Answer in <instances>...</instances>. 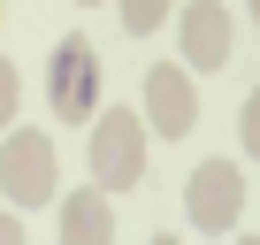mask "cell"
Wrapping results in <instances>:
<instances>
[{
  "label": "cell",
  "mask_w": 260,
  "mask_h": 245,
  "mask_svg": "<svg viewBox=\"0 0 260 245\" xmlns=\"http://www.w3.org/2000/svg\"><path fill=\"white\" fill-rule=\"evenodd\" d=\"M184 62L191 69H222L230 62V8L222 0H191L184 8Z\"/></svg>",
  "instance_id": "cell-6"
},
{
  "label": "cell",
  "mask_w": 260,
  "mask_h": 245,
  "mask_svg": "<svg viewBox=\"0 0 260 245\" xmlns=\"http://www.w3.org/2000/svg\"><path fill=\"white\" fill-rule=\"evenodd\" d=\"M16 107H23V77H16V62H0V131L16 122Z\"/></svg>",
  "instance_id": "cell-10"
},
{
  "label": "cell",
  "mask_w": 260,
  "mask_h": 245,
  "mask_svg": "<svg viewBox=\"0 0 260 245\" xmlns=\"http://www.w3.org/2000/svg\"><path fill=\"white\" fill-rule=\"evenodd\" d=\"M0 192L16 207H46L54 199V138L46 131H8L0 138Z\"/></svg>",
  "instance_id": "cell-2"
},
{
  "label": "cell",
  "mask_w": 260,
  "mask_h": 245,
  "mask_svg": "<svg viewBox=\"0 0 260 245\" xmlns=\"http://www.w3.org/2000/svg\"><path fill=\"white\" fill-rule=\"evenodd\" d=\"M92 92H100V54L92 39H61L54 46V69H46V100L61 122H84L92 115Z\"/></svg>",
  "instance_id": "cell-4"
},
{
  "label": "cell",
  "mask_w": 260,
  "mask_h": 245,
  "mask_svg": "<svg viewBox=\"0 0 260 245\" xmlns=\"http://www.w3.org/2000/svg\"><path fill=\"white\" fill-rule=\"evenodd\" d=\"M61 237H69V245H107V237H115V207H107V192H69V207H61Z\"/></svg>",
  "instance_id": "cell-7"
},
{
  "label": "cell",
  "mask_w": 260,
  "mask_h": 245,
  "mask_svg": "<svg viewBox=\"0 0 260 245\" xmlns=\"http://www.w3.org/2000/svg\"><path fill=\"white\" fill-rule=\"evenodd\" d=\"M237 138H245V154L260 161V84L245 92V107H237Z\"/></svg>",
  "instance_id": "cell-9"
},
{
  "label": "cell",
  "mask_w": 260,
  "mask_h": 245,
  "mask_svg": "<svg viewBox=\"0 0 260 245\" xmlns=\"http://www.w3.org/2000/svg\"><path fill=\"white\" fill-rule=\"evenodd\" d=\"M191 122H199L191 69H176V62L146 69V131H161V138H191Z\"/></svg>",
  "instance_id": "cell-5"
},
{
  "label": "cell",
  "mask_w": 260,
  "mask_h": 245,
  "mask_svg": "<svg viewBox=\"0 0 260 245\" xmlns=\"http://www.w3.org/2000/svg\"><path fill=\"white\" fill-rule=\"evenodd\" d=\"M122 23L138 31V39H146V31H161V23H169V0H122Z\"/></svg>",
  "instance_id": "cell-8"
},
{
  "label": "cell",
  "mask_w": 260,
  "mask_h": 245,
  "mask_svg": "<svg viewBox=\"0 0 260 245\" xmlns=\"http://www.w3.org/2000/svg\"><path fill=\"white\" fill-rule=\"evenodd\" d=\"M184 215H191V230H230V222L245 215V176H237V161H199V169L184 176Z\"/></svg>",
  "instance_id": "cell-3"
},
{
  "label": "cell",
  "mask_w": 260,
  "mask_h": 245,
  "mask_svg": "<svg viewBox=\"0 0 260 245\" xmlns=\"http://www.w3.org/2000/svg\"><path fill=\"white\" fill-rule=\"evenodd\" d=\"M92 176H100V192H130L146 176V115L107 107L92 122Z\"/></svg>",
  "instance_id": "cell-1"
},
{
  "label": "cell",
  "mask_w": 260,
  "mask_h": 245,
  "mask_svg": "<svg viewBox=\"0 0 260 245\" xmlns=\"http://www.w3.org/2000/svg\"><path fill=\"white\" fill-rule=\"evenodd\" d=\"M252 23H260V0H252Z\"/></svg>",
  "instance_id": "cell-12"
},
{
  "label": "cell",
  "mask_w": 260,
  "mask_h": 245,
  "mask_svg": "<svg viewBox=\"0 0 260 245\" xmlns=\"http://www.w3.org/2000/svg\"><path fill=\"white\" fill-rule=\"evenodd\" d=\"M0 245H23V222H16L8 207H0Z\"/></svg>",
  "instance_id": "cell-11"
}]
</instances>
